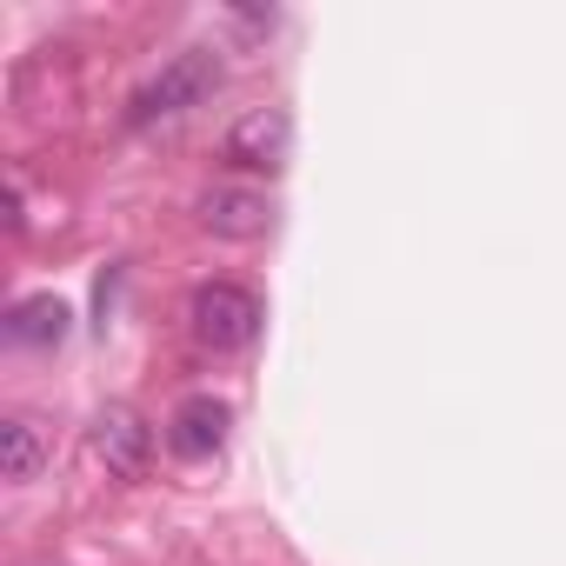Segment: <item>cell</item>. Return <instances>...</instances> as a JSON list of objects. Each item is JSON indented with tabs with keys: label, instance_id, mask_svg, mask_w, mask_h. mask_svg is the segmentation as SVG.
<instances>
[{
	"label": "cell",
	"instance_id": "6",
	"mask_svg": "<svg viewBox=\"0 0 566 566\" xmlns=\"http://www.w3.org/2000/svg\"><path fill=\"white\" fill-rule=\"evenodd\" d=\"M94 447H101V460H107L120 480H140V473H147V453H154V433H147V420H140L134 407H107V413L94 420Z\"/></svg>",
	"mask_w": 566,
	"mask_h": 566
},
{
	"label": "cell",
	"instance_id": "4",
	"mask_svg": "<svg viewBox=\"0 0 566 566\" xmlns=\"http://www.w3.org/2000/svg\"><path fill=\"white\" fill-rule=\"evenodd\" d=\"M200 227L220 240H260L273 227V200L253 187H207L200 193Z\"/></svg>",
	"mask_w": 566,
	"mask_h": 566
},
{
	"label": "cell",
	"instance_id": "7",
	"mask_svg": "<svg viewBox=\"0 0 566 566\" xmlns=\"http://www.w3.org/2000/svg\"><path fill=\"white\" fill-rule=\"evenodd\" d=\"M67 307L54 301V294H34V301H21L14 314H8V340L14 347H61L67 340Z\"/></svg>",
	"mask_w": 566,
	"mask_h": 566
},
{
	"label": "cell",
	"instance_id": "2",
	"mask_svg": "<svg viewBox=\"0 0 566 566\" xmlns=\"http://www.w3.org/2000/svg\"><path fill=\"white\" fill-rule=\"evenodd\" d=\"M260 334V301L247 287H233V280H207V287L193 294V340L213 347V354H240L253 347Z\"/></svg>",
	"mask_w": 566,
	"mask_h": 566
},
{
	"label": "cell",
	"instance_id": "1",
	"mask_svg": "<svg viewBox=\"0 0 566 566\" xmlns=\"http://www.w3.org/2000/svg\"><path fill=\"white\" fill-rule=\"evenodd\" d=\"M220 87V61L207 54V48H187V54H174L134 101H127V120L134 127H154V120H174V114H187V107H200L207 94Z\"/></svg>",
	"mask_w": 566,
	"mask_h": 566
},
{
	"label": "cell",
	"instance_id": "8",
	"mask_svg": "<svg viewBox=\"0 0 566 566\" xmlns=\"http://www.w3.org/2000/svg\"><path fill=\"white\" fill-rule=\"evenodd\" d=\"M41 460H48V447H41L34 420H0V473L21 486V480L41 473Z\"/></svg>",
	"mask_w": 566,
	"mask_h": 566
},
{
	"label": "cell",
	"instance_id": "3",
	"mask_svg": "<svg viewBox=\"0 0 566 566\" xmlns=\"http://www.w3.org/2000/svg\"><path fill=\"white\" fill-rule=\"evenodd\" d=\"M294 154V114L287 107H247L227 127V160L247 174H280Z\"/></svg>",
	"mask_w": 566,
	"mask_h": 566
},
{
	"label": "cell",
	"instance_id": "5",
	"mask_svg": "<svg viewBox=\"0 0 566 566\" xmlns=\"http://www.w3.org/2000/svg\"><path fill=\"white\" fill-rule=\"evenodd\" d=\"M227 400H213V394H193V400H180L174 407V420H167V447L180 453V460H207V453H220V440H227Z\"/></svg>",
	"mask_w": 566,
	"mask_h": 566
}]
</instances>
